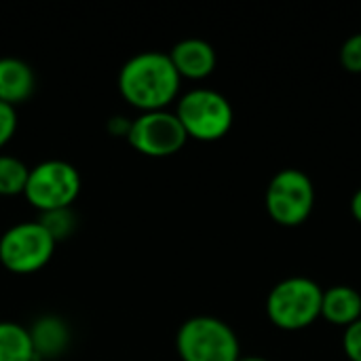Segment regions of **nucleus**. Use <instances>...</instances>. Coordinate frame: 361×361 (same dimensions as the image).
Here are the masks:
<instances>
[{"label": "nucleus", "mask_w": 361, "mask_h": 361, "mask_svg": "<svg viewBox=\"0 0 361 361\" xmlns=\"http://www.w3.org/2000/svg\"><path fill=\"white\" fill-rule=\"evenodd\" d=\"M116 85L125 104L142 114L169 110V106L180 97L182 78L173 68L169 53L142 51L123 63Z\"/></svg>", "instance_id": "1"}, {"label": "nucleus", "mask_w": 361, "mask_h": 361, "mask_svg": "<svg viewBox=\"0 0 361 361\" xmlns=\"http://www.w3.org/2000/svg\"><path fill=\"white\" fill-rule=\"evenodd\" d=\"M324 288L305 275L277 281L267 296V317L283 332H300L322 317Z\"/></svg>", "instance_id": "2"}, {"label": "nucleus", "mask_w": 361, "mask_h": 361, "mask_svg": "<svg viewBox=\"0 0 361 361\" xmlns=\"http://www.w3.org/2000/svg\"><path fill=\"white\" fill-rule=\"evenodd\" d=\"M173 112L180 118L188 140L197 142L222 140L235 121V110L228 97L209 87H195L180 93Z\"/></svg>", "instance_id": "3"}, {"label": "nucleus", "mask_w": 361, "mask_h": 361, "mask_svg": "<svg viewBox=\"0 0 361 361\" xmlns=\"http://www.w3.org/2000/svg\"><path fill=\"white\" fill-rule=\"evenodd\" d=\"M176 351L182 361H239L241 345L235 330L220 317H188L176 334Z\"/></svg>", "instance_id": "4"}, {"label": "nucleus", "mask_w": 361, "mask_h": 361, "mask_svg": "<svg viewBox=\"0 0 361 361\" xmlns=\"http://www.w3.org/2000/svg\"><path fill=\"white\" fill-rule=\"evenodd\" d=\"M80 190L82 178L72 163L63 159H47L30 167L23 199L38 214H49L57 209H72Z\"/></svg>", "instance_id": "5"}, {"label": "nucleus", "mask_w": 361, "mask_h": 361, "mask_svg": "<svg viewBox=\"0 0 361 361\" xmlns=\"http://www.w3.org/2000/svg\"><path fill=\"white\" fill-rule=\"evenodd\" d=\"M57 243L38 220L17 222L0 235V264L13 275H34L55 256Z\"/></svg>", "instance_id": "6"}, {"label": "nucleus", "mask_w": 361, "mask_h": 361, "mask_svg": "<svg viewBox=\"0 0 361 361\" xmlns=\"http://www.w3.org/2000/svg\"><path fill=\"white\" fill-rule=\"evenodd\" d=\"M264 205L279 226H300L315 209V184L311 176L296 167L279 169L264 192Z\"/></svg>", "instance_id": "7"}, {"label": "nucleus", "mask_w": 361, "mask_h": 361, "mask_svg": "<svg viewBox=\"0 0 361 361\" xmlns=\"http://www.w3.org/2000/svg\"><path fill=\"white\" fill-rule=\"evenodd\" d=\"M127 142L142 157L167 159L186 146L188 135L173 110H154L133 116Z\"/></svg>", "instance_id": "8"}, {"label": "nucleus", "mask_w": 361, "mask_h": 361, "mask_svg": "<svg viewBox=\"0 0 361 361\" xmlns=\"http://www.w3.org/2000/svg\"><path fill=\"white\" fill-rule=\"evenodd\" d=\"M169 59L182 80H205L207 76L214 74L218 63L214 44L199 36L178 40L169 51Z\"/></svg>", "instance_id": "9"}, {"label": "nucleus", "mask_w": 361, "mask_h": 361, "mask_svg": "<svg viewBox=\"0 0 361 361\" xmlns=\"http://www.w3.org/2000/svg\"><path fill=\"white\" fill-rule=\"evenodd\" d=\"M36 361L59 360L72 343L70 324L59 315H40L27 326Z\"/></svg>", "instance_id": "10"}, {"label": "nucleus", "mask_w": 361, "mask_h": 361, "mask_svg": "<svg viewBox=\"0 0 361 361\" xmlns=\"http://www.w3.org/2000/svg\"><path fill=\"white\" fill-rule=\"evenodd\" d=\"M36 91L34 68L19 57H0V102L8 106L25 104Z\"/></svg>", "instance_id": "11"}, {"label": "nucleus", "mask_w": 361, "mask_h": 361, "mask_svg": "<svg viewBox=\"0 0 361 361\" xmlns=\"http://www.w3.org/2000/svg\"><path fill=\"white\" fill-rule=\"evenodd\" d=\"M322 317L338 328H349L361 319V292L353 286H332L324 290Z\"/></svg>", "instance_id": "12"}, {"label": "nucleus", "mask_w": 361, "mask_h": 361, "mask_svg": "<svg viewBox=\"0 0 361 361\" xmlns=\"http://www.w3.org/2000/svg\"><path fill=\"white\" fill-rule=\"evenodd\" d=\"M0 361H36L25 326L0 322Z\"/></svg>", "instance_id": "13"}, {"label": "nucleus", "mask_w": 361, "mask_h": 361, "mask_svg": "<svg viewBox=\"0 0 361 361\" xmlns=\"http://www.w3.org/2000/svg\"><path fill=\"white\" fill-rule=\"evenodd\" d=\"M27 176L30 167L21 159L0 152V197H23Z\"/></svg>", "instance_id": "14"}, {"label": "nucleus", "mask_w": 361, "mask_h": 361, "mask_svg": "<svg viewBox=\"0 0 361 361\" xmlns=\"http://www.w3.org/2000/svg\"><path fill=\"white\" fill-rule=\"evenodd\" d=\"M38 222L49 231V235L55 239V243L70 239L76 231V216L72 209H57V212L40 214Z\"/></svg>", "instance_id": "15"}, {"label": "nucleus", "mask_w": 361, "mask_h": 361, "mask_svg": "<svg viewBox=\"0 0 361 361\" xmlns=\"http://www.w3.org/2000/svg\"><path fill=\"white\" fill-rule=\"evenodd\" d=\"M338 59H341V66L351 72V74H361V32L351 34L341 51H338Z\"/></svg>", "instance_id": "16"}, {"label": "nucleus", "mask_w": 361, "mask_h": 361, "mask_svg": "<svg viewBox=\"0 0 361 361\" xmlns=\"http://www.w3.org/2000/svg\"><path fill=\"white\" fill-rule=\"evenodd\" d=\"M19 129V114L15 106L0 102V150L13 142Z\"/></svg>", "instance_id": "17"}, {"label": "nucleus", "mask_w": 361, "mask_h": 361, "mask_svg": "<svg viewBox=\"0 0 361 361\" xmlns=\"http://www.w3.org/2000/svg\"><path fill=\"white\" fill-rule=\"evenodd\" d=\"M343 351L351 361H361V319L345 328L343 334Z\"/></svg>", "instance_id": "18"}, {"label": "nucleus", "mask_w": 361, "mask_h": 361, "mask_svg": "<svg viewBox=\"0 0 361 361\" xmlns=\"http://www.w3.org/2000/svg\"><path fill=\"white\" fill-rule=\"evenodd\" d=\"M131 125H133V118H129V116H125V114H114V116L108 118L106 129H108V133H110L112 137H123V140H127V137H129V131H131Z\"/></svg>", "instance_id": "19"}, {"label": "nucleus", "mask_w": 361, "mask_h": 361, "mask_svg": "<svg viewBox=\"0 0 361 361\" xmlns=\"http://www.w3.org/2000/svg\"><path fill=\"white\" fill-rule=\"evenodd\" d=\"M349 207H351V216H353V218H355V220L361 224V186L355 190V192H353V197H351V205H349Z\"/></svg>", "instance_id": "20"}, {"label": "nucleus", "mask_w": 361, "mask_h": 361, "mask_svg": "<svg viewBox=\"0 0 361 361\" xmlns=\"http://www.w3.org/2000/svg\"><path fill=\"white\" fill-rule=\"evenodd\" d=\"M239 361H271L267 360V357H260V355H241Z\"/></svg>", "instance_id": "21"}]
</instances>
